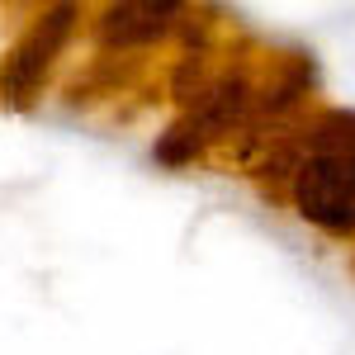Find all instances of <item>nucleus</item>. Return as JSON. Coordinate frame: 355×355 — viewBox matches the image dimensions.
<instances>
[{
	"mask_svg": "<svg viewBox=\"0 0 355 355\" xmlns=\"http://www.w3.org/2000/svg\"><path fill=\"white\" fill-rule=\"evenodd\" d=\"M190 19V5H166V0H123V5H105L95 19V43L100 53L128 57L137 48H152L171 33H180Z\"/></svg>",
	"mask_w": 355,
	"mask_h": 355,
	"instance_id": "7ed1b4c3",
	"label": "nucleus"
},
{
	"mask_svg": "<svg viewBox=\"0 0 355 355\" xmlns=\"http://www.w3.org/2000/svg\"><path fill=\"white\" fill-rule=\"evenodd\" d=\"M303 166L289 204L327 237H355V110H318L303 128Z\"/></svg>",
	"mask_w": 355,
	"mask_h": 355,
	"instance_id": "f257e3e1",
	"label": "nucleus"
},
{
	"mask_svg": "<svg viewBox=\"0 0 355 355\" xmlns=\"http://www.w3.org/2000/svg\"><path fill=\"white\" fill-rule=\"evenodd\" d=\"M351 275H355V256H351Z\"/></svg>",
	"mask_w": 355,
	"mask_h": 355,
	"instance_id": "20e7f679",
	"label": "nucleus"
},
{
	"mask_svg": "<svg viewBox=\"0 0 355 355\" xmlns=\"http://www.w3.org/2000/svg\"><path fill=\"white\" fill-rule=\"evenodd\" d=\"M76 19H81L76 5H48L0 53V110L24 114V110L38 105V95H43V85L53 76L57 57L67 53V43L76 33Z\"/></svg>",
	"mask_w": 355,
	"mask_h": 355,
	"instance_id": "f03ea898",
	"label": "nucleus"
}]
</instances>
